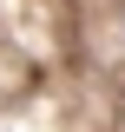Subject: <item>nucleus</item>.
<instances>
[]
</instances>
